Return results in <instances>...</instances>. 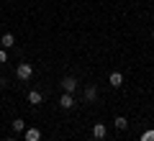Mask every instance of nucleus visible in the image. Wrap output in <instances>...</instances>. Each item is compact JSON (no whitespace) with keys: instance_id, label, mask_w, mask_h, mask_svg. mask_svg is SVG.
Masks as SVG:
<instances>
[{"instance_id":"nucleus-1","label":"nucleus","mask_w":154,"mask_h":141,"mask_svg":"<svg viewBox=\"0 0 154 141\" xmlns=\"http://www.w3.org/2000/svg\"><path fill=\"white\" fill-rule=\"evenodd\" d=\"M16 77H18V80H21V82L31 80V77H33V67L28 64V62H21V64L16 67Z\"/></svg>"},{"instance_id":"nucleus-2","label":"nucleus","mask_w":154,"mask_h":141,"mask_svg":"<svg viewBox=\"0 0 154 141\" xmlns=\"http://www.w3.org/2000/svg\"><path fill=\"white\" fill-rule=\"evenodd\" d=\"M62 90L75 95V90H77V80H75V77H64V80H62Z\"/></svg>"},{"instance_id":"nucleus-3","label":"nucleus","mask_w":154,"mask_h":141,"mask_svg":"<svg viewBox=\"0 0 154 141\" xmlns=\"http://www.w3.org/2000/svg\"><path fill=\"white\" fill-rule=\"evenodd\" d=\"M105 133H108V128H105V123H95V126H93V139L103 141V139H105Z\"/></svg>"},{"instance_id":"nucleus-4","label":"nucleus","mask_w":154,"mask_h":141,"mask_svg":"<svg viewBox=\"0 0 154 141\" xmlns=\"http://www.w3.org/2000/svg\"><path fill=\"white\" fill-rule=\"evenodd\" d=\"M59 105H62L64 110H69L72 105H75V98H72V92H64V95H62V98H59Z\"/></svg>"},{"instance_id":"nucleus-5","label":"nucleus","mask_w":154,"mask_h":141,"mask_svg":"<svg viewBox=\"0 0 154 141\" xmlns=\"http://www.w3.org/2000/svg\"><path fill=\"white\" fill-rule=\"evenodd\" d=\"M23 136H26V141H41V131L38 128H26Z\"/></svg>"},{"instance_id":"nucleus-6","label":"nucleus","mask_w":154,"mask_h":141,"mask_svg":"<svg viewBox=\"0 0 154 141\" xmlns=\"http://www.w3.org/2000/svg\"><path fill=\"white\" fill-rule=\"evenodd\" d=\"M108 82H110V87H121L123 85V75H121V72H110Z\"/></svg>"},{"instance_id":"nucleus-7","label":"nucleus","mask_w":154,"mask_h":141,"mask_svg":"<svg viewBox=\"0 0 154 141\" xmlns=\"http://www.w3.org/2000/svg\"><path fill=\"white\" fill-rule=\"evenodd\" d=\"M0 44H3V49H11V46H16V36H13V33H3Z\"/></svg>"},{"instance_id":"nucleus-8","label":"nucleus","mask_w":154,"mask_h":141,"mask_svg":"<svg viewBox=\"0 0 154 141\" xmlns=\"http://www.w3.org/2000/svg\"><path fill=\"white\" fill-rule=\"evenodd\" d=\"M95 98H98V87L88 85V87H85V103H93Z\"/></svg>"},{"instance_id":"nucleus-9","label":"nucleus","mask_w":154,"mask_h":141,"mask_svg":"<svg viewBox=\"0 0 154 141\" xmlns=\"http://www.w3.org/2000/svg\"><path fill=\"white\" fill-rule=\"evenodd\" d=\"M28 103H31V105H41V103H44V95L36 92V90H31V92H28Z\"/></svg>"},{"instance_id":"nucleus-10","label":"nucleus","mask_w":154,"mask_h":141,"mask_svg":"<svg viewBox=\"0 0 154 141\" xmlns=\"http://www.w3.org/2000/svg\"><path fill=\"white\" fill-rule=\"evenodd\" d=\"M11 128L16 131V133H23V131H26V123H23L21 118H16V121H13V123H11Z\"/></svg>"},{"instance_id":"nucleus-11","label":"nucleus","mask_w":154,"mask_h":141,"mask_svg":"<svg viewBox=\"0 0 154 141\" xmlns=\"http://www.w3.org/2000/svg\"><path fill=\"white\" fill-rule=\"evenodd\" d=\"M113 123H116V128H118V131H123V128H128V121L123 118V115H118V118H116Z\"/></svg>"},{"instance_id":"nucleus-12","label":"nucleus","mask_w":154,"mask_h":141,"mask_svg":"<svg viewBox=\"0 0 154 141\" xmlns=\"http://www.w3.org/2000/svg\"><path fill=\"white\" fill-rule=\"evenodd\" d=\"M141 141H154V128H152V131H144V133H141Z\"/></svg>"},{"instance_id":"nucleus-13","label":"nucleus","mask_w":154,"mask_h":141,"mask_svg":"<svg viewBox=\"0 0 154 141\" xmlns=\"http://www.w3.org/2000/svg\"><path fill=\"white\" fill-rule=\"evenodd\" d=\"M8 59V54H5V51H3V49H0V64H3V62H5Z\"/></svg>"},{"instance_id":"nucleus-14","label":"nucleus","mask_w":154,"mask_h":141,"mask_svg":"<svg viewBox=\"0 0 154 141\" xmlns=\"http://www.w3.org/2000/svg\"><path fill=\"white\" fill-rule=\"evenodd\" d=\"M152 41H154V33H152Z\"/></svg>"},{"instance_id":"nucleus-15","label":"nucleus","mask_w":154,"mask_h":141,"mask_svg":"<svg viewBox=\"0 0 154 141\" xmlns=\"http://www.w3.org/2000/svg\"><path fill=\"white\" fill-rule=\"evenodd\" d=\"M8 141H16V139H8Z\"/></svg>"}]
</instances>
